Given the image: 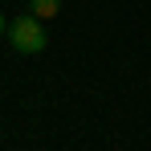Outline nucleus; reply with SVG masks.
I'll use <instances>...</instances> for the list:
<instances>
[{"label": "nucleus", "instance_id": "f257e3e1", "mask_svg": "<svg viewBox=\"0 0 151 151\" xmlns=\"http://www.w3.org/2000/svg\"><path fill=\"white\" fill-rule=\"evenodd\" d=\"M8 41L17 53H41L45 49V25L37 17H17L8 25Z\"/></svg>", "mask_w": 151, "mask_h": 151}, {"label": "nucleus", "instance_id": "f03ea898", "mask_svg": "<svg viewBox=\"0 0 151 151\" xmlns=\"http://www.w3.org/2000/svg\"><path fill=\"white\" fill-rule=\"evenodd\" d=\"M57 8H61V0H29V17H37V21L57 17Z\"/></svg>", "mask_w": 151, "mask_h": 151}, {"label": "nucleus", "instance_id": "7ed1b4c3", "mask_svg": "<svg viewBox=\"0 0 151 151\" xmlns=\"http://www.w3.org/2000/svg\"><path fill=\"white\" fill-rule=\"evenodd\" d=\"M0 33H8V21H4V12H0Z\"/></svg>", "mask_w": 151, "mask_h": 151}]
</instances>
